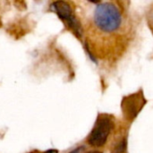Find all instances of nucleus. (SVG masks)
I'll return each instance as SVG.
<instances>
[{
    "label": "nucleus",
    "mask_w": 153,
    "mask_h": 153,
    "mask_svg": "<svg viewBox=\"0 0 153 153\" xmlns=\"http://www.w3.org/2000/svg\"><path fill=\"white\" fill-rule=\"evenodd\" d=\"M122 13L112 2H100L93 12V22L103 32L111 33L120 29Z\"/></svg>",
    "instance_id": "obj_1"
},
{
    "label": "nucleus",
    "mask_w": 153,
    "mask_h": 153,
    "mask_svg": "<svg viewBox=\"0 0 153 153\" xmlns=\"http://www.w3.org/2000/svg\"><path fill=\"white\" fill-rule=\"evenodd\" d=\"M114 127L115 123L111 116L107 114H100L91 134H89L88 143L96 148L104 146L107 143L109 134Z\"/></svg>",
    "instance_id": "obj_2"
},
{
    "label": "nucleus",
    "mask_w": 153,
    "mask_h": 153,
    "mask_svg": "<svg viewBox=\"0 0 153 153\" xmlns=\"http://www.w3.org/2000/svg\"><path fill=\"white\" fill-rule=\"evenodd\" d=\"M50 10L63 21L65 26L71 30L77 38L82 36V30L79 21L77 20L71 4L65 1H56L50 5Z\"/></svg>",
    "instance_id": "obj_3"
},
{
    "label": "nucleus",
    "mask_w": 153,
    "mask_h": 153,
    "mask_svg": "<svg viewBox=\"0 0 153 153\" xmlns=\"http://www.w3.org/2000/svg\"><path fill=\"white\" fill-rule=\"evenodd\" d=\"M146 102L143 92H136L125 97L122 101V110L126 119L133 121L138 116Z\"/></svg>",
    "instance_id": "obj_4"
},
{
    "label": "nucleus",
    "mask_w": 153,
    "mask_h": 153,
    "mask_svg": "<svg viewBox=\"0 0 153 153\" xmlns=\"http://www.w3.org/2000/svg\"><path fill=\"white\" fill-rule=\"evenodd\" d=\"M126 150V138H122L114 145L112 153H125Z\"/></svg>",
    "instance_id": "obj_5"
},
{
    "label": "nucleus",
    "mask_w": 153,
    "mask_h": 153,
    "mask_svg": "<svg viewBox=\"0 0 153 153\" xmlns=\"http://www.w3.org/2000/svg\"><path fill=\"white\" fill-rule=\"evenodd\" d=\"M83 150H84V147L83 146H80V147H77L74 150L71 151L69 153H82L83 152Z\"/></svg>",
    "instance_id": "obj_6"
},
{
    "label": "nucleus",
    "mask_w": 153,
    "mask_h": 153,
    "mask_svg": "<svg viewBox=\"0 0 153 153\" xmlns=\"http://www.w3.org/2000/svg\"><path fill=\"white\" fill-rule=\"evenodd\" d=\"M88 153H102V152H96V151H93V152H88Z\"/></svg>",
    "instance_id": "obj_7"
},
{
    "label": "nucleus",
    "mask_w": 153,
    "mask_h": 153,
    "mask_svg": "<svg viewBox=\"0 0 153 153\" xmlns=\"http://www.w3.org/2000/svg\"><path fill=\"white\" fill-rule=\"evenodd\" d=\"M0 26H1V21H0Z\"/></svg>",
    "instance_id": "obj_8"
}]
</instances>
